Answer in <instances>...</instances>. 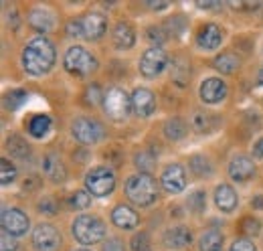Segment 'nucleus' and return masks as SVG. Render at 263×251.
Returning <instances> with one entry per match:
<instances>
[{
    "mask_svg": "<svg viewBox=\"0 0 263 251\" xmlns=\"http://www.w3.org/2000/svg\"><path fill=\"white\" fill-rule=\"evenodd\" d=\"M55 65V47L47 37L33 39L23 51V67L34 77L45 75Z\"/></svg>",
    "mask_w": 263,
    "mask_h": 251,
    "instance_id": "obj_1",
    "label": "nucleus"
},
{
    "mask_svg": "<svg viewBox=\"0 0 263 251\" xmlns=\"http://www.w3.org/2000/svg\"><path fill=\"white\" fill-rule=\"evenodd\" d=\"M126 194L134 205L148 207L158 199V185L150 174H134L126 181Z\"/></svg>",
    "mask_w": 263,
    "mask_h": 251,
    "instance_id": "obj_2",
    "label": "nucleus"
},
{
    "mask_svg": "<svg viewBox=\"0 0 263 251\" xmlns=\"http://www.w3.org/2000/svg\"><path fill=\"white\" fill-rule=\"evenodd\" d=\"M71 231L81 245H96L105 237V225L96 215H79L73 221Z\"/></svg>",
    "mask_w": 263,
    "mask_h": 251,
    "instance_id": "obj_3",
    "label": "nucleus"
},
{
    "mask_svg": "<svg viewBox=\"0 0 263 251\" xmlns=\"http://www.w3.org/2000/svg\"><path fill=\"white\" fill-rule=\"evenodd\" d=\"M85 187L91 196H107L116 188V174L107 166H96L85 174Z\"/></svg>",
    "mask_w": 263,
    "mask_h": 251,
    "instance_id": "obj_4",
    "label": "nucleus"
},
{
    "mask_svg": "<svg viewBox=\"0 0 263 251\" xmlns=\"http://www.w3.org/2000/svg\"><path fill=\"white\" fill-rule=\"evenodd\" d=\"M63 65L69 73H75V75H87L91 71L98 69V61L93 55H89L83 47L79 45H73L65 51V57H63Z\"/></svg>",
    "mask_w": 263,
    "mask_h": 251,
    "instance_id": "obj_5",
    "label": "nucleus"
},
{
    "mask_svg": "<svg viewBox=\"0 0 263 251\" xmlns=\"http://www.w3.org/2000/svg\"><path fill=\"white\" fill-rule=\"evenodd\" d=\"M103 107L111 120H126L132 110V97L120 87H111L103 95Z\"/></svg>",
    "mask_w": 263,
    "mask_h": 251,
    "instance_id": "obj_6",
    "label": "nucleus"
},
{
    "mask_svg": "<svg viewBox=\"0 0 263 251\" xmlns=\"http://www.w3.org/2000/svg\"><path fill=\"white\" fill-rule=\"evenodd\" d=\"M71 134L81 144H96L103 138V128L91 118H77L71 124Z\"/></svg>",
    "mask_w": 263,
    "mask_h": 251,
    "instance_id": "obj_7",
    "label": "nucleus"
},
{
    "mask_svg": "<svg viewBox=\"0 0 263 251\" xmlns=\"http://www.w3.org/2000/svg\"><path fill=\"white\" fill-rule=\"evenodd\" d=\"M0 225H2V231H6L8 235L12 237H21L29 231L31 227V221L29 217L21 211V209H2V215H0Z\"/></svg>",
    "mask_w": 263,
    "mask_h": 251,
    "instance_id": "obj_8",
    "label": "nucleus"
},
{
    "mask_svg": "<svg viewBox=\"0 0 263 251\" xmlns=\"http://www.w3.org/2000/svg\"><path fill=\"white\" fill-rule=\"evenodd\" d=\"M168 65V55L162 47H152L148 49L142 59H140V71L144 77H156L160 75Z\"/></svg>",
    "mask_w": 263,
    "mask_h": 251,
    "instance_id": "obj_9",
    "label": "nucleus"
},
{
    "mask_svg": "<svg viewBox=\"0 0 263 251\" xmlns=\"http://www.w3.org/2000/svg\"><path fill=\"white\" fill-rule=\"evenodd\" d=\"M33 245L36 251H57L61 245V235L53 225L41 223L33 231Z\"/></svg>",
    "mask_w": 263,
    "mask_h": 251,
    "instance_id": "obj_10",
    "label": "nucleus"
},
{
    "mask_svg": "<svg viewBox=\"0 0 263 251\" xmlns=\"http://www.w3.org/2000/svg\"><path fill=\"white\" fill-rule=\"evenodd\" d=\"M162 188L170 194H178L186 188V170L180 164H168L160 176Z\"/></svg>",
    "mask_w": 263,
    "mask_h": 251,
    "instance_id": "obj_11",
    "label": "nucleus"
},
{
    "mask_svg": "<svg viewBox=\"0 0 263 251\" xmlns=\"http://www.w3.org/2000/svg\"><path fill=\"white\" fill-rule=\"evenodd\" d=\"M198 94L204 103H221L227 97V83L221 77H209L202 81Z\"/></svg>",
    "mask_w": 263,
    "mask_h": 251,
    "instance_id": "obj_12",
    "label": "nucleus"
},
{
    "mask_svg": "<svg viewBox=\"0 0 263 251\" xmlns=\"http://www.w3.org/2000/svg\"><path fill=\"white\" fill-rule=\"evenodd\" d=\"M132 107L140 118H148L156 112V97L150 89L146 87H138L132 94Z\"/></svg>",
    "mask_w": 263,
    "mask_h": 251,
    "instance_id": "obj_13",
    "label": "nucleus"
},
{
    "mask_svg": "<svg viewBox=\"0 0 263 251\" xmlns=\"http://www.w3.org/2000/svg\"><path fill=\"white\" fill-rule=\"evenodd\" d=\"M255 174V164L249 156H235L229 164V176L237 183H247Z\"/></svg>",
    "mask_w": 263,
    "mask_h": 251,
    "instance_id": "obj_14",
    "label": "nucleus"
},
{
    "mask_svg": "<svg viewBox=\"0 0 263 251\" xmlns=\"http://www.w3.org/2000/svg\"><path fill=\"white\" fill-rule=\"evenodd\" d=\"M197 43L200 49H204V51H215V49H219L221 47V43H223V31H221V27H217V25H204L200 31H198V37H197Z\"/></svg>",
    "mask_w": 263,
    "mask_h": 251,
    "instance_id": "obj_15",
    "label": "nucleus"
},
{
    "mask_svg": "<svg viewBox=\"0 0 263 251\" xmlns=\"http://www.w3.org/2000/svg\"><path fill=\"white\" fill-rule=\"evenodd\" d=\"M215 205L223 213H233L239 205V196H237L235 188L229 187V185H219L215 188Z\"/></svg>",
    "mask_w": 263,
    "mask_h": 251,
    "instance_id": "obj_16",
    "label": "nucleus"
},
{
    "mask_svg": "<svg viewBox=\"0 0 263 251\" xmlns=\"http://www.w3.org/2000/svg\"><path fill=\"white\" fill-rule=\"evenodd\" d=\"M193 241V233L189 227H172L164 233V245L170 249H182L186 245H191Z\"/></svg>",
    "mask_w": 263,
    "mask_h": 251,
    "instance_id": "obj_17",
    "label": "nucleus"
},
{
    "mask_svg": "<svg viewBox=\"0 0 263 251\" xmlns=\"http://www.w3.org/2000/svg\"><path fill=\"white\" fill-rule=\"evenodd\" d=\"M111 221L116 227L120 229H136L140 225V217L138 213L128 207V205H118L114 211H111Z\"/></svg>",
    "mask_w": 263,
    "mask_h": 251,
    "instance_id": "obj_18",
    "label": "nucleus"
},
{
    "mask_svg": "<svg viewBox=\"0 0 263 251\" xmlns=\"http://www.w3.org/2000/svg\"><path fill=\"white\" fill-rule=\"evenodd\" d=\"M105 29H107V23H105V16L99 14V12H89L85 19H83V34L91 41H96L99 37L105 34Z\"/></svg>",
    "mask_w": 263,
    "mask_h": 251,
    "instance_id": "obj_19",
    "label": "nucleus"
},
{
    "mask_svg": "<svg viewBox=\"0 0 263 251\" xmlns=\"http://www.w3.org/2000/svg\"><path fill=\"white\" fill-rule=\"evenodd\" d=\"M43 170L49 176V181H53V183H63L67 176L65 166H63L61 158L57 156V154H47L45 156V160H43Z\"/></svg>",
    "mask_w": 263,
    "mask_h": 251,
    "instance_id": "obj_20",
    "label": "nucleus"
},
{
    "mask_svg": "<svg viewBox=\"0 0 263 251\" xmlns=\"http://www.w3.org/2000/svg\"><path fill=\"white\" fill-rule=\"evenodd\" d=\"M29 23L39 32H49L55 27V16L47 8H33L31 14H29Z\"/></svg>",
    "mask_w": 263,
    "mask_h": 251,
    "instance_id": "obj_21",
    "label": "nucleus"
},
{
    "mask_svg": "<svg viewBox=\"0 0 263 251\" xmlns=\"http://www.w3.org/2000/svg\"><path fill=\"white\" fill-rule=\"evenodd\" d=\"M114 43L118 49H132L136 43V32L128 23H120L114 29Z\"/></svg>",
    "mask_w": 263,
    "mask_h": 251,
    "instance_id": "obj_22",
    "label": "nucleus"
},
{
    "mask_svg": "<svg viewBox=\"0 0 263 251\" xmlns=\"http://www.w3.org/2000/svg\"><path fill=\"white\" fill-rule=\"evenodd\" d=\"M223 233L217 229H209L206 233H202L200 241H198V249L200 251H221L223 249Z\"/></svg>",
    "mask_w": 263,
    "mask_h": 251,
    "instance_id": "obj_23",
    "label": "nucleus"
},
{
    "mask_svg": "<svg viewBox=\"0 0 263 251\" xmlns=\"http://www.w3.org/2000/svg\"><path fill=\"white\" fill-rule=\"evenodd\" d=\"M215 69L217 71H221V73H225V75H231V73H235L237 69H239V65H241V59L235 55V53H221L219 57H215Z\"/></svg>",
    "mask_w": 263,
    "mask_h": 251,
    "instance_id": "obj_24",
    "label": "nucleus"
},
{
    "mask_svg": "<svg viewBox=\"0 0 263 251\" xmlns=\"http://www.w3.org/2000/svg\"><path fill=\"white\" fill-rule=\"evenodd\" d=\"M49 130H51V118L49 116L39 114V116L31 118V122H29V134L33 138H45Z\"/></svg>",
    "mask_w": 263,
    "mask_h": 251,
    "instance_id": "obj_25",
    "label": "nucleus"
},
{
    "mask_svg": "<svg viewBox=\"0 0 263 251\" xmlns=\"http://www.w3.org/2000/svg\"><path fill=\"white\" fill-rule=\"evenodd\" d=\"M191 124H193V128L197 130L198 134H209V132H211V130L217 126V120H215V116H213V114H206V112H197V114L193 116Z\"/></svg>",
    "mask_w": 263,
    "mask_h": 251,
    "instance_id": "obj_26",
    "label": "nucleus"
},
{
    "mask_svg": "<svg viewBox=\"0 0 263 251\" xmlns=\"http://www.w3.org/2000/svg\"><path fill=\"white\" fill-rule=\"evenodd\" d=\"M186 132H189V128L180 118H172L164 124V136L168 140H180L186 136Z\"/></svg>",
    "mask_w": 263,
    "mask_h": 251,
    "instance_id": "obj_27",
    "label": "nucleus"
},
{
    "mask_svg": "<svg viewBox=\"0 0 263 251\" xmlns=\"http://www.w3.org/2000/svg\"><path fill=\"white\" fill-rule=\"evenodd\" d=\"M189 166H191V170H193L197 176H209V174L213 172V166H211L209 158H204V156H193Z\"/></svg>",
    "mask_w": 263,
    "mask_h": 251,
    "instance_id": "obj_28",
    "label": "nucleus"
},
{
    "mask_svg": "<svg viewBox=\"0 0 263 251\" xmlns=\"http://www.w3.org/2000/svg\"><path fill=\"white\" fill-rule=\"evenodd\" d=\"M6 146H8V150H10L12 156H16V158L29 156V146H27V142H25L23 138H18V136H12V138L6 142Z\"/></svg>",
    "mask_w": 263,
    "mask_h": 251,
    "instance_id": "obj_29",
    "label": "nucleus"
},
{
    "mask_svg": "<svg viewBox=\"0 0 263 251\" xmlns=\"http://www.w3.org/2000/svg\"><path fill=\"white\" fill-rule=\"evenodd\" d=\"M134 162H136V168H138L140 172H144V174H148V172L152 170V166H154V162H156V158L152 156L150 152H146V150H142V152H138V154L134 156Z\"/></svg>",
    "mask_w": 263,
    "mask_h": 251,
    "instance_id": "obj_30",
    "label": "nucleus"
},
{
    "mask_svg": "<svg viewBox=\"0 0 263 251\" xmlns=\"http://www.w3.org/2000/svg\"><path fill=\"white\" fill-rule=\"evenodd\" d=\"M189 209L193 213H197V215H200L206 209V194H204V190H195L189 196Z\"/></svg>",
    "mask_w": 263,
    "mask_h": 251,
    "instance_id": "obj_31",
    "label": "nucleus"
},
{
    "mask_svg": "<svg viewBox=\"0 0 263 251\" xmlns=\"http://www.w3.org/2000/svg\"><path fill=\"white\" fill-rule=\"evenodd\" d=\"M29 94L25 89H12L10 94H6V107L8 110H18L25 101H27Z\"/></svg>",
    "mask_w": 263,
    "mask_h": 251,
    "instance_id": "obj_32",
    "label": "nucleus"
},
{
    "mask_svg": "<svg viewBox=\"0 0 263 251\" xmlns=\"http://www.w3.org/2000/svg\"><path fill=\"white\" fill-rule=\"evenodd\" d=\"M14 178H16V168L6 158H2L0 160V181H2V185H10V183H14Z\"/></svg>",
    "mask_w": 263,
    "mask_h": 251,
    "instance_id": "obj_33",
    "label": "nucleus"
},
{
    "mask_svg": "<svg viewBox=\"0 0 263 251\" xmlns=\"http://www.w3.org/2000/svg\"><path fill=\"white\" fill-rule=\"evenodd\" d=\"M71 205L75 209H87L91 205V194L87 190H75L71 194Z\"/></svg>",
    "mask_w": 263,
    "mask_h": 251,
    "instance_id": "obj_34",
    "label": "nucleus"
},
{
    "mask_svg": "<svg viewBox=\"0 0 263 251\" xmlns=\"http://www.w3.org/2000/svg\"><path fill=\"white\" fill-rule=\"evenodd\" d=\"M132 251H150V237L148 233L140 231L132 237Z\"/></svg>",
    "mask_w": 263,
    "mask_h": 251,
    "instance_id": "obj_35",
    "label": "nucleus"
},
{
    "mask_svg": "<svg viewBox=\"0 0 263 251\" xmlns=\"http://www.w3.org/2000/svg\"><path fill=\"white\" fill-rule=\"evenodd\" d=\"M241 229L247 235H257L259 229H261V223L257 219H253V217H247V219H243V223H241Z\"/></svg>",
    "mask_w": 263,
    "mask_h": 251,
    "instance_id": "obj_36",
    "label": "nucleus"
},
{
    "mask_svg": "<svg viewBox=\"0 0 263 251\" xmlns=\"http://www.w3.org/2000/svg\"><path fill=\"white\" fill-rule=\"evenodd\" d=\"M229 251H257V249H255V245H253L251 239H247V237H239V239L233 241V245H231Z\"/></svg>",
    "mask_w": 263,
    "mask_h": 251,
    "instance_id": "obj_37",
    "label": "nucleus"
},
{
    "mask_svg": "<svg viewBox=\"0 0 263 251\" xmlns=\"http://www.w3.org/2000/svg\"><path fill=\"white\" fill-rule=\"evenodd\" d=\"M0 251H16L18 249V243L12 235H8L6 231H2V237H0Z\"/></svg>",
    "mask_w": 263,
    "mask_h": 251,
    "instance_id": "obj_38",
    "label": "nucleus"
},
{
    "mask_svg": "<svg viewBox=\"0 0 263 251\" xmlns=\"http://www.w3.org/2000/svg\"><path fill=\"white\" fill-rule=\"evenodd\" d=\"M36 207H39V211L45 213V215H55V213H57V205H55V201L49 199V196H45L43 201H39Z\"/></svg>",
    "mask_w": 263,
    "mask_h": 251,
    "instance_id": "obj_39",
    "label": "nucleus"
},
{
    "mask_svg": "<svg viewBox=\"0 0 263 251\" xmlns=\"http://www.w3.org/2000/svg\"><path fill=\"white\" fill-rule=\"evenodd\" d=\"M67 34H69V37H81V34H83V23L71 21V23L67 25Z\"/></svg>",
    "mask_w": 263,
    "mask_h": 251,
    "instance_id": "obj_40",
    "label": "nucleus"
},
{
    "mask_svg": "<svg viewBox=\"0 0 263 251\" xmlns=\"http://www.w3.org/2000/svg\"><path fill=\"white\" fill-rule=\"evenodd\" d=\"M85 97H87V103H91V105H96L99 99H103V97H101V92H99L98 85H93V89L89 87V89H87V94H85Z\"/></svg>",
    "mask_w": 263,
    "mask_h": 251,
    "instance_id": "obj_41",
    "label": "nucleus"
},
{
    "mask_svg": "<svg viewBox=\"0 0 263 251\" xmlns=\"http://www.w3.org/2000/svg\"><path fill=\"white\" fill-rule=\"evenodd\" d=\"M103 251H124V245L120 239H107L103 245Z\"/></svg>",
    "mask_w": 263,
    "mask_h": 251,
    "instance_id": "obj_42",
    "label": "nucleus"
},
{
    "mask_svg": "<svg viewBox=\"0 0 263 251\" xmlns=\"http://www.w3.org/2000/svg\"><path fill=\"white\" fill-rule=\"evenodd\" d=\"M148 39H150V41H156V43H162V41H164L162 29H158V27H150V29H148Z\"/></svg>",
    "mask_w": 263,
    "mask_h": 251,
    "instance_id": "obj_43",
    "label": "nucleus"
},
{
    "mask_svg": "<svg viewBox=\"0 0 263 251\" xmlns=\"http://www.w3.org/2000/svg\"><path fill=\"white\" fill-rule=\"evenodd\" d=\"M150 8H154V10H162V8H168V2L166 0H160V2H154V0H148L146 2Z\"/></svg>",
    "mask_w": 263,
    "mask_h": 251,
    "instance_id": "obj_44",
    "label": "nucleus"
},
{
    "mask_svg": "<svg viewBox=\"0 0 263 251\" xmlns=\"http://www.w3.org/2000/svg\"><path fill=\"white\" fill-rule=\"evenodd\" d=\"M253 154L257 158H263V138H259V140L253 144Z\"/></svg>",
    "mask_w": 263,
    "mask_h": 251,
    "instance_id": "obj_45",
    "label": "nucleus"
},
{
    "mask_svg": "<svg viewBox=\"0 0 263 251\" xmlns=\"http://www.w3.org/2000/svg\"><path fill=\"white\" fill-rule=\"evenodd\" d=\"M198 6L200 8H217L219 4H217V0H206V2H198Z\"/></svg>",
    "mask_w": 263,
    "mask_h": 251,
    "instance_id": "obj_46",
    "label": "nucleus"
},
{
    "mask_svg": "<svg viewBox=\"0 0 263 251\" xmlns=\"http://www.w3.org/2000/svg\"><path fill=\"white\" fill-rule=\"evenodd\" d=\"M253 207H263V196H257V201L253 203Z\"/></svg>",
    "mask_w": 263,
    "mask_h": 251,
    "instance_id": "obj_47",
    "label": "nucleus"
},
{
    "mask_svg": "<svg viewBox=\"0 0 263 251\" xmlns=\"http://www.w3.org/2000/svg\"><path fill=\"white\" fill-rule=\"evenodd\" d=\"M257 83H259V85H263V67L259 69V75H257Z\"/></svg>",
    "mask_w": 263,
    "mask_h": 251,
    "instance_id": "obj_48",
    "label": "nucleus"
},
{
    "mask_svg": "<svg viewBox=\"0 0 263 251\" xmlns=\"http://www.w3.org/2000/svg\"><path fill=\"white\" fill-rule=\"evenodd\" d=\"M75 251H89V249H75Z\"/></svg>",
    "mask_w": 263,
    "mask_h": 251,
    "instance_id": "obj_49",
    "label": "nucleus"
}]
</instances>
